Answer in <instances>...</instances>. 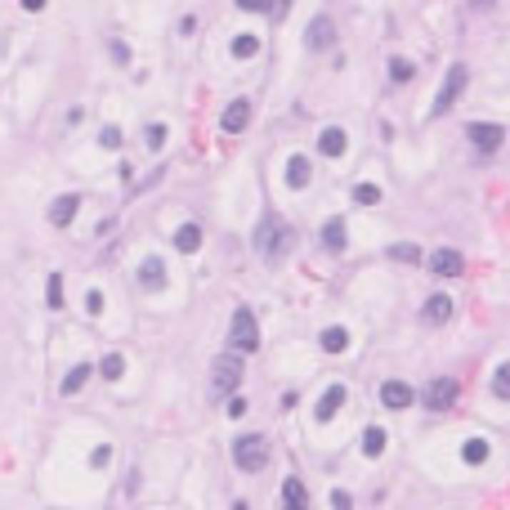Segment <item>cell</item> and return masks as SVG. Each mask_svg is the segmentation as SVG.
<instances>
[{
    "label": "cell",
    "mask_w": 510,
    "mask_h": 510,
    "mask_svg": "<svg viewBox=\"0 0 510 510\" xmlns=\"http://www.w3.org/2000/svg\"><path fill=\"white\" fill-rule=\"evenodd\" d=\"M466 134H470V144L479 148V152H497V148H501V126H492V121H488V126L474 121Z\"/></svg>",
    "instance_id": "ba28073f"
},
{
    "label": "cell",
    "mask_w": 510,
    "mask_h": 510,
    "mask_svg": "<svg viewBox=\"0 0 510 510\" xmlns=\"http://www.w3.org/2000/svg\"><path fill=\"white\" fill-rule=\"evenodd\" d=\"M381 403L385 407H412V385L407 381H385L381 385Z\"/></svg>",
    "instance_id": "9a60e30c"
},
{
    "label": "cell",
    "mask_w": 510,
    "mask_h": 510,
    "mask_svg": "<svg viewBox=\"0 0 510 510\" xmlns=\"http://www.w3.org/2000/svg\"><path fill=\"white\" fill-rule=\"evenodd\" d=\"M264 461H269V439H264V434H242V439H233V466H237V470L255 474V470H264Z\"/></svg>",
    "instance_id": "7a4b0ae2"
},
{
    "label": "cell",
    "mask_w": 510,
    "mask_h": 510,
    "mask_svg": "<svg viewBox=\"0 0 510 510\" xmlns=\"http://www.w3.org/2000/svg\"><path fill=\"white\" fill-rule=\"evenodd\" d=\"M121 371H126V359H121V354H108V359L99 363V376H104V381H121Z\"/></svg>",
    "instance_id": "d4e9b609"
},
{
    "label": "cell",
    "mask_w": 510,
    "mask_h": 510,
    "mask_svg": "<svg viewBox=\"0 0 510 510\" xmlns=\"http://www.w3.org/2000/svg\"><path fill=\"white\" fill-rule=\"evenodd\" d=\"M492 5V0H474V9H488Z\"/></svg>",
    "instance_id": "60d3db41"
},
{
    "label": "cell",
    "mask_w": 510,
    "mask_h": 510,
    "mask_svg": "<svg viewBox=\"0 0 510 510\" xmlns=\"http://www.w3.org/2000/svg\"><path fill=\"white\" fill-rule=\"evenodd\" d=\"M416 76V67L407 63V59H389V81L394 85H403V81H412Z\"/></svg>",
    "instance_id": "4316f807"
},
{
    "label": "cell",
    "mask_w": 510,
    "mask_h": 510,
    "mask_svg": "<svg viewBox=\"0 0 510 510\" xmlns=\"http://www.w3.org/2000/svg\"><path fill=\"white\" fill-rule=\"evenodd\" d=\"M345 148H349V139H345L340 126H327L318 134V152H322V157H345Z\"/></svg>",
    "instance_id": "4fadbf2b"
},
{
    "label": "cell",
    "mask_w": 510,
    "mask_h": 510,
    "mask_svg": "<svg viewBox=\"0 0 510 510\" xmlns=\"http://www.w3.org/2000/svg\"><path fill=\"white\" fill-rule=\"evenodd\" d=\"M318 345L327 349V354H345V349H349V331H345V327H327V331L318 336Z\"/></svg>",
    "instance_id": "e0dca14e"
},
{
    "label": "cell",
    "mask_w": 510,
    "mask_h": 510,
    "mask_svg": "<svg viewBox=\"0 0 510 510\" xmlns=\"http://www.w3.org/2000/svg\"><path fill=\"white\" fill-rule=\"evenodd\" d=\"M452 403H456V381H452V376L434 381L430 389H425V407H430V412H448Z\"/></svg>",
    "instance_id": "8992f818"
},
{
    "label": "cell",
    "mask_w": 510,
    "mask_h": 510,
    "mask_svg": "<svg viewBox=\"0 0 510 510\" xmlns=\"http://www.w3.org/2000/svg\"><path fill=\"white\" fill-rule=\"evenodd\" d=\"M85 314H104V291H85Z\"/></svg>",
    "instance_id": "836d02e7"
},
{
    "label": "cell",
    "mask_w": 510,
    "mask_h": 510,
    "mask_svg": "<svg viewBox=\"0 0 510 510\" xmlns=\"http://www.w3.org/2000/svg\"><path fill=\"white\" fill-rule=\"evenodd\" d=\"M345 224H340V219H327V224H322V246L327 251H345Z\"/></svg>",
    "instance_id": "ac0fdd59"
},
{
    "label": "cell",
    "mask_w": 510,
    "mask_h": 510,
    "mask_svg": "<svg viewBox=\"0 0 510 510\" xmlns=\"http://www.w3.org/2000/svg\"><path fill=\"white\" fill-rule=\"evenodd\" d=\"M345 385H327V389H322V399H318V407H314V416L318 421H331L336 412H340V407H345Z\"/></svg>",
    "instance_id": "9c48e42d"
},
{
    "label": "cell",
    "mask_w": 510,
    "mask_h": 510,
    "mask_svg": "<svg viewBox=\"0 0 510 510\" xmlns=\"http://www.w3.org/2000/svg\"><path fill=\"white\" fill-rule=\"evenodd\" d=\"M85 381H90V363H76V367L63 376V394H76V389H81Z\"/></svg>",
    "instance_id": "7402d4cb"
},
{
    "label": "cell",
    "mask_w": 510,
    "mask_h": 510,
    "mask_svg": "<svg viewBox=\"0 0 510 510\" xmlns=\"http://www.w3.org/2000/svg\"><path fill=\"white\" fill-rule=\"evenodd\" d=\"M242 381V354H219V359L211 363V389L215 394H233V385Z\"/></svg>",
    "instance_id": "277c9868"
},
{
    "label": "cell",
    "mask_w": 510,
    "mask_h": 510,
    "mask_svg": "<svg viewBox=\"0 0 510 510\" xmlns=\"http://www.w3.org/2000/svg\"><path fill=\"white\" fill-rule=\"evenodd\" d=\"M76 206H81L76 193L54 197V206H49V224H54V229H67V224H72V215H76Z\"/></svg>",
    "instance_id": "7c38bea8"
},
{
    "label": "cell",
    "mask_w": 510,
    "mask_h": 510,
    "mask_svg": "<svg viewBox=\"0 0 510 510\" xmlns=\"http://www.w3.org/2000/svg\"><path fill=\"white\" fill-rule=\"evenodd\" d=\"M237 9H251V14H260V9H269V0H237Z\"/></svg>",
    "instance_id": "d590c367"
},
{
    "label": "cell",
    "mask_w": 510,
    "mask_h": 510,
    "mask_svg": "<svg viewBox=\"0 0 510 510\" xmlns=\"http://www.w3.org/2000/svg\"><path fill=\"white\" fill-rule=\"evenodd\" d=\"M461 90H466V63H452L448 76H444V85H439V99H434L430 116H444V112L456 104V99H461Z\"/></svg>",
    "instance_id": "5b68a950"
},
{
    "label": "cell",
    "mask_w": 510,
    "mask_h": 510,
    "mask_svg": "<svg viewBox=\"0 0 510 510\" xmlns=\"http://www.w3.org/2000/svg\"><path fill=\"white\" fill-rule=\"evenodd\" d=\"M331 506L336 510H349V492H331Z\"/></svg>",
    "instance_id": "f35d334b"
},
{
    "label": "cell",
    "mask_w": 510,
    "mask_h": 510,
    "mask_svg": "<svg viewBox=\"0 0 510 510\" xmlns=\"http://www.w3.org/2000/svg\"><path fill=\"white\" fill-rule=\"evenodd\" d=\"M354 201H359V206H376L381 189H376V184H359V189H354Z\"/></svg>",
    "instance_id": "f1b7e54d"
},
{
    "label": "cell",
    "mask_w": 510,
    "mask_h": 510,
    "mask_svg": "<svg viewBox=\"0 0 510 510\" xmlns=\"http://www.w3.org/2000/svg\"><path fill=\"white\" fill-rule=\"evenodd\" d=\"M304 184H309V161L291 157V161H286V189H304Z\"/></svg>",
    "instance_id": "d6986e66"
},
{
    "label": "cell",
    "mask_w": 510,
    "mask_h": 510,
    "mask_svg": "<svg viewBox=\"0 0 510 510\" xmlns=\"http://www.w3.org/2000/svg\"><path fill=\"white\" fill-rule=\"evenodd\" d=\"M286 5H291V0H278V9H286Z\"/></svg>",
    "instance_id": "b9f144b4"
},
{
    "label": "cell",
    "mask_w": 510,
    "mask_h": 510,
    "mask_svg": "<svg viewBox=\"0 0 510 510\" xmlns=\"http://www.w3.org/2000/svg\"><path fill=\"white\" fill-rule=\"evenodd\" d=\"M461 456H466V466H484L488 456H492V448L484 444V439H470V444L461 448Z\"/></svg>",
    "instance_id": "44dd1931"
},
{
    "label": "cell",
    "mask_w": 510,
    "mask_h": 510,
    "mask_svg": "<svg viewBox=\"0 0 510 510\" xmlns=\"http://www.w3.org/2000/svg\"><path fill=\"white\" fill-rule=\"evenodd\" d=\"M229 345H233L237 354H255V349H260V327H255V314H251V309H237V314H233Z\"/></svg>",
    "instance_id": "3957f363"
},
{
    "label": "cell",
    "mask_w": 510,
    "mask_h": 510,
    "mask_svg": "<svg viewBox=\"0 0 510 510\" xmlns=\"http://www.w3.org/2000/svg\"><path fill=\"white\" fill-rule=\"evenodd\" d=\"M492 394H497V399H510V359L497 367V376H492Z\"/></svg>",
    "instance_id": "83f0119b"
},
{
    "label": "cell",
    "mask_w": 510,
    "mask_h": 510,
    "mask_svg": "<svg viewBox=\"0 0 510 510\" xmlns=\"http://www.w3.org/2000/svg\"><path fill=\"white\" fill-rule=\"evenodd\" d=\"M175 246H179L184 255H193V251L201 246V229H197V224H184V229L175 233Z\"/></svg>",
    "instance_id": "ffe728a7"
},
{
    "label": "cell",
    "mask_w": 510,
    "mask_h": 510,
    "mask_svg": "<svg viewBox=\"0 0 510 510\" xmlns=\"http://www.w3.org/2000/svg\"><path fill=\"white\" fill-rule=\"evenodd\" d=\"M251 121V104L246 99H233V104L224 108V116H219V126H224V134H242Z\"/></svg>",
    "instance_id": "52a82bcc"
},
{
    "label": "cell",
    "mask_w": 510,
    "mask_h": 510,
    "mask_svg": "<svg viewBox=\"0 0 510 510\" xmlns=\"http://www.w3.org/2000/svg\"><path fill=\"white\" fill-rule=\"evenodd\" d=\"M430 269H434V278H456V274H461V269H466V260H461V255H456V251H434L430 255Z\"/></svg>",
    "instance_id": "8fae6325"
},
{
    "label": "cell",
    "mask_w": 510,
    "mask_h": 510,
    "mask_svg": "<svg viewBox=\"0 0 510 510\" xmlns=\"http://www.w3.org/2000/svg\"><path fill=\"white\" fill-rule=\"evenodd\" d=\"M139 282L148 286V291H161V286H166V264H161V255H148V260L139 264Z\"/></svg>",
    "instance_id": "5bb4252c"
},
{
    "label": "cell",
    "mask_w": 510,
    "mask_h": 510,
    "mask_svg": "<svg viewBox=\"0 0 510 510\" xmlns=\"http://www.w3.org/2000/svg\"><path fill=\"white\" fill-rule=\"evenodd\" d=\"M242 412H246V399L233 394V399H229V416H242Z\"/></svg>",
    "instance_id": "74e56055"
},
{
    "label": "cell",
    "mask_w": 510,
    "mask_h": 510,
    "mask_svg": "<svg viewBox=\"0 0 510 510\" xmlns=\"http://www.w3.org/2000/svg\"><path fill=\"white\" fill-rule=\"evenodd\" d=\"M99 144H104V148H121V130H116V126H104V134H99Z\"/></svg>",
    "instance_id": "d6a6232c"
},
{
    "label": "cell",
    "mask_w": 510,
    "mask_h": 510,
    "mask_svg": "<svg viewBox=\"0 0 510 510\" xmlns=\"http://www.w3.org/2000/svg\"><path fill=\"white\" fill-rule=\"evenodd\" d=\"M421 318L430 322V327H444V322L452 318V300L448 296H430V300H425V309H421Z\"/></svg>",
    "instance_id": "2e32d148"
},
{
    "label": "cell",
    "mask_w": 510,
    "mask_h": 510,
    "mask_svg": "<svg viewBox=\"0 0 510 510\" xmlns=\"http://www.w3.org/2000/svg\"><path fill=\"white\" fill-rule=\"evenodd\" d=\"M291 246H296V229L286 224L278 211H269V215L260 219V229H255V255L269 260V264H278Z\"/></svg>",
    "instance_id": "6da1fadb"
},
{
    "label": "cell",
    "mask_w": 510,
    "mask_h": 510,
    "mask_svg": "<svg viewBox=\"0 0 510 510\" xmlns=\"http://www.w3.org/2000/svg\"><path fill=\"white\" fill-rule=\"evenodd\" d=\"M363 452L367 456H381L385 452V430H381V425H371V430L363 434Z\"/></svg>",
    "instance_id": "484cf974"
},
{
    "label": "cell",
    "mask_w": 510,
    "mask_h": 510,
    "mask_svg": "<svg viewBox=\"0 0 510 510\" xmlns=\"http://www.w3.org/2000/svg\"><path fill=\"white\" fill-rule=\"evenodd\" d=\"M108 461H112V448H108V444H99V448L90 452V466H94V470H104Z\"/></svg>",
    "instance_id": "1f68e13d"
},
{
    "label": "cell",
    "mask_w": 510,
    "mask_h": 510,
    "mask_svg": "<svg viewBox=\"0 0 510 510\" xmlns=\"http://www.w3.org/2000/svg\"><path fill=\"white\" fill-rule=\"evenodd\" d=\"M389 255H394L399 264H416V260H421V251H416V246H407V242H399V246H389Z\"/></svg>",
    "instance_id": "f546056e"
},
{
    "label": "cell",
    "mask_w": 510,
    "mask_h": 510,
    "mask_svg": "<svg viewBox=\"0 0 510 510\" xmlns=\"http://www.w3.org/2000/svg\"><path fill=\"white\" fill-rule=\"evenodd\" d=\"M112 59H116V63H130V49H126L121 41H112Z\"/></svg>",
    "instance_id": "8d00e7d4"
},
{
    "label": "cell",
    "mask_w": 510,
    "mask_h": 510,
    "mask_svg": "<svg viewBox=\"0 0 510 510\" xmlns=\"http://www.w3.org/2000/svg\"><path fill=\"white\" fill-rule=\"evenodd\" d=\"M282 501L291 506V510H300L304 501H309V497H304V484H300V479H286V484H282Z\"/></svg>",
    "instance_id": "cb8c5ba5"
},
{
    "label": "cell",
    "mask_w": 510,
    "mask_h": 510,
    "mask_svg": "<svg viewBox=\"0 0 510 510\" xmlns=\"http://www.w3.org/2000/svg\"><path fill=\"white\" fill-rule=\"evenodd\" d=\"M260 54V41L251 36V31H242V36H233V59H255Z\"/></svg>",
    "instance_id": "603a6c76"
},
{
    "label": "cell",
    "mask_w": 510,
    "mask_h": 510,
    "mask_svg": "<svg viewBox=\"0 0 510 510\" xmlns=\"http://www.w3.org/2000/svg\"><path fill=\"white\" fill-rule=\"evenodd\" d=\"M23 9H31V14H36V9H45V0H23Z\"/></svg>",
    "instance_id": "ab89813d"
},
{
    "label": "cell",
    "mask_w": 510,
    "mask_h": 510,
    "mask_svg": "<svg viewBox=\"0 0 510 510\" xmlns=\"http://www.w3.org/2000/svg\"><path fill=\"white\" fill-rule=\"evenodd\" d=\"M161 144H166V126H148V148L157 152Z\"/></svg>",
    "instance_id": "e575fe53"
},
{
    "label": "cell",
    "mask_w": 510,
    "mask_h": 510,
    "mask_svg": "<svg viewBox=\"0 0 510 510\" xmlns=\"http://www.w3.org/2000/svg\"><path fill=\"white\" fill-rule=\"evenodd\" d=\"M304 45L309 49H331L336 45V23L331 19H314L309 31H304Z\"/></svg>",
    "instance_id": "30bf717a"
},
{
    "label": "cell",
    "mask_w": 510,
    "mask_h": 510,
    "mask_svg": "<svg viewBox=\"0 0 510 510\" xmlns=\"http://www.w3.org/2000/svg\"><path fill=\"white\" fill-rule=\"evenodd\" d=\"M45 300H49V309H59V304H63V278H59V274L49 278V286H45Z\"/></svg>",
    "instance_id": "4dcf8cb0"
}]
</instances>
